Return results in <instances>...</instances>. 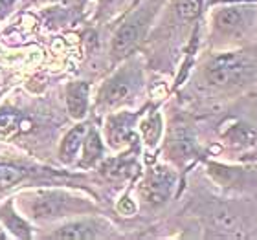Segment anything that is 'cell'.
<instances>
[{
	"label": "cell",
	"instance_id": "cell-1",
	"mask_svg": "<svg viewBox=\"0 0 257 240\" xmlns=\"http://www.w3.org/2000/svg\"><path fill=\"white\" fill-rule=\"evenodd\" d=\"M22 211L35 222H52L70 214L90 211L92 205L61 189H43L19 196Z\"/></svg>",
	"mask_w": 257,
	"mask_h": 240
},
{
	"label": "cell",
	"instance_id": "cell-2",
	"mask_svg": "<svg viewBox=\"0 0 257 240\" xmlns=\"http://www.w3.org/2000/svg\"><path fill=\"white\" fill-rule=\"evenodd\" d=\"M144 88V72L136 61H127L101 85L96 97V107L105 112H112L127 107L136 99Z\"/></svg>",
	"mask_w": 257,
	"mask_h": 240
},
{
	"label": "cell",
	"instance_id": "cell-3",
	"mask_svg": "<svg viewBox=\"0 0 257 240\" xmlns=\"http://www.w3.org/2000/svg\"><path fill=\"white\" fill-rule=\"evenodd\" d=\"M162 6V0H147L142 8L134 10L125 19V22L116 30L110 43V55L112 61L127 59L134 50L138 48L140 43L145 39L149 32L151 24L155 21V15L158 13Z\"/></svg>",
	"mask_w": 257,
	"mask_h": 240
},
{
	"label": "cell",
	"instance_id": "cell-4",
	"mask_svg": "<svg viewBox=\"0 0 257 240\" xmlns=\"http://www.w3.org/2000/svg\"><path fill=\"white\" fill-rule=\"evenodd\" d=\"M211 28L215 37L226 43L244 41L255 32L257 8L250 4H226L220 6L211 15Z\"/></svg>",
	"mask_w": 257,
	"mask_h": 240
},
{
	"label": "cell",
	"instance_id": "cell-5",
	"mask_svg": "<svg viewBox=\"0 0 257 240\" xmlns=\"http://www.w3.org/2000/svg\"><path fill=\"white\" fill-rule=\"evenodd\" d=\"M253 75V63L244 52H222L213 55L204 68V77L213 88H230L246 83Z\"/></svg>",
	"mask_w": 257,
	"mask_h": 240
},
{
	"label": "cell",
	"instance_id": "cell-6",
	"mask_svg": "<svg viewBox=\"0 0 257 240\" xmlns=\"http://www.w3.org/2000/svg\"><path fill=\"white\" fill-rule=\"evenodd\" d=\"M177 185V172L166 165H156L145 172L144 180L140 181V198L151 207H160L173 196Z\"/></svg>",
	"mask_w": 257,
	"mask_h": 240
},
{
	"label": "cell",
	"instance_id": "cell-7",
	"mask_svg": "<svg viewBox=\"0 0 257 240\" xmlns=\"http://www.w3.org/2000/svg\"><path fill=\"white\" fill-rule=\"evenodd\" d=\"M140 119V112L128 110H116L110 112L105 119V141L114 150H121L125 147H133L138 141L136 123Z\"/></svg>",
	"mask_w": 257,
	"mask_h": 240
},
{
	"label": "cell",
	"instance_id": "cell-8",
	"mask_svg": "<svg viewBox=\"0 0 257 240\" xmlns=\"http://www.w3.org/2000/svg\"><path fill=\"white\" fill-rule=\"evenodd\" d=\"M50 236L52 238H64V240L108 238V236H114V229L108 222L99 218L72 220V222H66L61 227H57Z\"/></svg>",
	"mask_w": 257,
	"mask_h": 240
},
{
	"label": "cell",
	"instance_id": "cell-9",
	"mask_svg": "<svg viewBox=\"0 0 257 240\" xmlns=\"http://www.w3.org/2000/svg\"><path fill=\"white\" fill-rule=\"evenodd\" d=\"M99 171L105 180L112 181V183H123L127 180H133L140 171L134 149L125 154L116 156V158H110V160H103Z\"/></svg>",
	"mask_w": 257,
	"mask_h": 240
},
{
	"label": "cell",
	"instance_id": "cell-10",
	"mask_svg": "<svg viewBox=\"0 0 257 240\" xmlns=\"http://www.w3.org/2000/svg\"><path fill=\"white\" fill-rule=\"evenodd\" d=\"M167 150H169V156L177 161L178 165L180 163L186 165L188 161L195 160L198 156L197 141L186 127L173 128L171 134H169V139H167Z\"/></svg>",
	"mask_w": 257,
	"mask_h": 240
},
{
	"label": "cell",
	"instance_id": "cell-11",
	"mask_svg": "<svg viewBox=\"0 0 257 240\" xmlns=\"http://www.w3.org/2000/svg\"><path fill=\"white\" fill-rule=\"evenodd\" d=\"M90 107V83L86 81H74L66 86V108L74 119L81 121L86 118Z\"/></svg>",
	"mask_w": 257,
	"mask_h": 240
},
{
	"label": "cell",
	"instance_id": "cell-12",
	"mask_svg": "<svg viewBox=\"0 0 257 240\" xmlns=\"http://www.w3.org/2000/svg\"><path fill=\"white\" fill-rule=\"evenodd\" d=\"M222 139L233 149H252L257 145V128L250 123L235 121L222 132Z\"/></svg>",
	"mask_w": 257,
	"mask_h": 240
},
{
	"label": "cell",
	"instance_id": "cell-13",
	"mask_svg": "<svg viewBox=\"0 0 257 240\" xmlns=\"http://www.w3.org/2000/svg\"><path fill=\"white\" fill-rule=\"evenodd\" d=\"M90 125L88 123H77L75 127H72L68 132L64 134L63 141L59 145V160L63 163H72V161L77 158L81 150V145H83V139H85L86 132H88Z\"/></svg>",
	"mask_w": 257,
	"mask_h": 240
},
{
	"label": "cell",
	"instance_id": "cell-14",
	"mask_svg": "<svg viewBox=\"0 0 257 240\" xmlns=\"http://www.w3.org/2000/svg\"><path fill=\"white\" fill-rule=\"evenodd\" d=\"M103 154H105V147H103L101 134H99V130L96 127L90 125L85 139H83V145H81L79 165L83 169H90V167L97 165L103 160Z\"/></svg>",
	"mask_w": 257,
	"mask_h": 240
},
{
	"label": "cell",
	"instance_id": "cell-15",
	"mask_svg": "<svg viewBox=\"0 0 257 240\" xmlns=\"http://www.w3.org/2000/svg\"><path fill=\"white\" fill-rule=\"evenodd\" d=\"M0 220L6 225V229L10 231L11 235H15L17 238H32V227L21 214H17L13 211L11 200L0 205Z\"/></svg>",
	"mask_w": 257,
	"mask_h": 240
},
{
	"label": "cell",
	"instance_id": "cell-16",
	"mask_svg": "<svg viewBox=\"0 0 257 240\" xmlns=\"http://www.w3.org/2000/svg\"><path fill=\"white\" fill-rule=\"evenodd\" d=\"M162 116L160 112H149V116L144 119V121L140 123V132L144 136V141L145 145H149V147H155L158 141H160V136H162Z\"/></svg>",
	"mask_w": 257,
	"mask_h": 240
},
{
	"label": "cell",
	"instance_id": "cell-17",
	"mask_svg": "<svg viewBox=\"0 0 257 240\" xmlns=\"http://www.w3.org/2000/svg\"><path fill=\"white\" fill-rule=\"evenodd\" d=\"M202 2L204 0H175V15H177L178 21L182 22H189L195 21L200 11H202Z\"/></svg>",
	"mask_w": 257,
	"mask_h": 240
},
{
	"label": "cell",
	"instance_id": "cell-18",
	"mask_svg": "<svg viewBox=\"0 0 257 240\" xmlns=\"http://www.w3.org/2000/svg\"><path fill=\"white\" fill-rule=\"evenodd\" d=\"M22 178H24V171L21 167L10 165V163L0 165V189H10V187L17 185Z\"/></svg>",
	"mask_w": 257,
	"mask_h": 240
},
{
	"label": "cell",
	"instance_id": "cell-19",
	"mask_svg": "<svg viewBox=\"0 0 257 240\" xmlns=\"http://www.w3.org/2000/svg\"><path fill=\"white\" fill-rule=\"evenodd\" d=\"M22 127V119L19 114H0V138H11L15 136Z\"/></svg>",
	"mask_w": 257,
	"mask_h": 240
},
{
	"label": "cell",
	"instance_id": "cell-20",
	"mask_svg": "<svg viewBox=\"0 0 257 240\" xmlns=\"http://www.w3.org/2000/svg\"><path fill=\"white\" fill-rule=\"evenodd\" d=\"M242 160L244 161H255L257 163V147L248 149V152H244V156H242Z\"/></svg>",
	"mask_w": 257,
	"mask_h": 240
},
{
	"label": "cell",
	"instance_id": "cell-21",
	"mask_svg": "<svg viewBox=\"0 0 257 240\" xmlns=\"http://www.w3.org/2000/svg\"><path fill=\"white\" fill-rule=\"evenodd\" d=\"M119 0H99V11H105L108 8H112L114 4H118Z\"/></svg>",
	"mask_w": 257,
	"mask_h": 240
},
{
	"label": "cell",
	"instance_id": "cell-22",
	"mask_svg": "<svg viewBox=\"0 0 257 240\" xmlns=\"http://www.w3.org/2000/svg\"><path fill=\"white\" fill-rule=\"evenodd\" d=\"M52 4V2H57V0H26V4Z\"/></svg>",
	"mask_w": 257,
	"mask_h": 240
},
{
	"label": "cell",
	"instance_id": "cell-23",
	"mask_svg": "<svg viewBox=\"0 0 257 240\" xmlns=\"http://www.w3.org/2000/svg\"><path fill=\"white\" fill-rule=\"evenodd\" d=\"M138 2H142V0H136V2H134V4H138Z\"/></svg>",
	"mask_w": 257,
	"mask_h": 240
}]
</instances>
